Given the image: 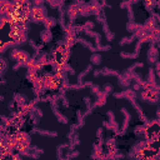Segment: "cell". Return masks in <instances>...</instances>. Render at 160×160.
<instances>
[{
	"label": "cell",
	"mask_w": 160,
	"mask_h": 160,
	"mask_svg": "<svg viewBox=\"0 0 160 160\" xmlns=\"http://www.w3.org/2000/svg\"><path fill=\"white\" fill-rule=\"evenodd\" d=\"M144 28H145L146 30H152V29L155 28V21H154V19H148L146 22H145V25H144Z\"/></svg>",
	"instance_id": "3957f363"
},
{
	"label": "cell",
	"mask_w": 160,
	"mask_h": 160,
	"mask_svg": "<svg viewBox=\"0 0 160 160\" xmlns=\"http://www.w3.org/2000/svg\"><path fill=\"white\" fill-rule=\"evenodd\" d=\"M44 2V0H34V5L35 6H41Z\"/></svg>",
	"instance_id": "8992f818"
},
{
	"label": "cell",
	"mask_w": 160,
	"mask_h": 160,
	"mask_svg": "<svg viewBox=\"0 0 160 160\" xmlns=\"http://www.w3.org/2000/svg\"><path fill=\"white\" fill-rule=\"evenodd\" d=\"M42 22H44V24H45V26H46V28L49 29V28L54 26L56 21H55V19H54V18H46V19H45V20H44Z\"/></svg>",
	"instance_id": "277c9868"
},
{
	"label": "cell",
	"mask_w": 160,
	"mask_h": 160,
	"mask_svg": "<svg viewBox=\"0 0 160 160\" xmlns=\"http://www.w3.org/2000/svg\"><path fill=\"white\" fill-rule=\"evenodd\" d=\"M100 60H101V58H100V56H94V58H92V61H94L95 64H99V62H100Z\"/></svg>",
	"instance_id": "52a82bcc"
},
{
	"label": "cell",
	"mask_w": 160,
	"mask_h": 160,
	"mask_svg": "<svg viewBox=\"0 0 160 160\" xmlns=\"http://www.w3.org/2000/svg\"><path fill=\"white\" fill-rule=\"evenodd\" d=\"M79 12H80V9H79L78 6L72 5V6H70V8H69V16H70V18H72V19H74Z\"/></svg>",
	"instance_id": "7a4b0ae2"
},
{
	"label": "cell",
	"mask_w": 160,
	"mask_h": 160,
	"mask_svg": "<svg viewBox=\"0 0 160 160\" xmlns=\"http://www.w3.org/2000/svg\"><path fill=\"white\" fill-rule=\"evenodd\" d=\"M31 19L34 21H44L46 19V9L44 6H34L31 9Z\"/></svg>",
	"instance_id": "6da1fadb"
},
{
	"label": "cell",
	"mask_w": 160,
	"mask_h": 160,
	"mask_svg": "<svg viewBox=\"0 0 160 160\" xmlns=\"http://www.w3.org/2000/svg\"><path fill=\"white\" fill-rule=\"evenodd\" d=\"M42 39H44L45 41H48L49 39H51V34H50V31H45V32L42 34Z\"/></svg>",
	"instance_id": "5b68a950"
}]
</instances>
